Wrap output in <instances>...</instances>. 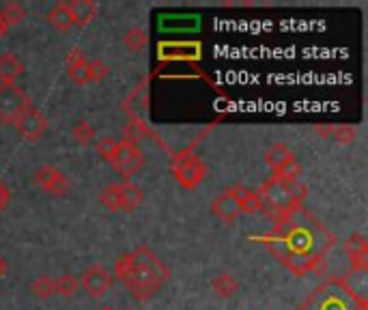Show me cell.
Here are the masks:
<instances>
[{
  "label": "cell",
  "mask_w": 368,
  "mask_h": 310,
  "mask_svg": "<svg viewBox=\"0 0 368 310\" xmlns=\"http://www.w3.org/2000/svg\"><path fill=\"white\" fill-rule=\"evenodd\" d=\"M67 76H69L71 82H76L80 86L91 84V80H88V61L82 63V65H76V67H67Z\"/></svg>",
  "instance_id": "cell-30"
},
{
  "label": "cell",
  "mask_w": 368,
  "mask_h": 310,
  "mask_svg": "<svg viewBox=\"0 0 368 310\" xmlns=\"http://www.w3.org/2000/svg\"><path fill=\"white\" fill-rule=\"evenodd\" d=\"M355 308H368V299L357 291H353V287L345 278L330 276L295 310H355Z\"/></svg>",
  "instance_id": "cell-3"
},
{
  "label": "cell",
  "mask_w": 368,
  "mask_h": 310,
  "mask_svg": "<svg viewBox=\"0 0 368 310\" xmlns=\"http://www.w3.org/2000/svg\"><path fill=\"white\" fill-rule=\"evenodd\" d=\"M291 160H295V155H293V151H291L284 142H276V144L265 153V164L272 168V173L284 168Z\"/></svg>",
  "instance_id": "cell-16"
},
{
  "label": "cell",
  "mask_w": 368,
  "mask_h": 310,
  "mask_svg": "<svg viewBox=\"0 0 368 310\" xmlns=\"http://www.w3.org/2000/svg\"><path fill=\"white\" fill-rule=\"evenodd\" d=\"M47 22L52 24V28H57L61 33L69 30L74 24H71V16H69V9H67V3H57L52 5V9L47 11Z\"/></svg>",
  "instance_id": "cell-20"
},
{
  "label": "cell",
  "mask_w": 368,
  "mask_h": 310,
  "mask_svg": "<svg viewBox=\"0 0 368 310\" xmlns=\"http://www.w3.org/2000/svg\"><path fill=\"white\" fill-rule=\"evenodd\" d=\"M24 74V65L20 63V59L11 52L0 57V84H16L18 78Z\"/></svg>",
  "instance_id": "cell-13"
},
{
  "label": "cell",
  "mask_w": 368,
  "mask_h": 310,
  "mask_svg": "<svg viewBox=\"0 0 368 310\" xmlns=\"http://www.w3.org/2000/svg\"><path fill=\"white\" fill-rule=\"evenodd\" d=\"M78 289H80V280L74 278L71 274H63L59 280H54V291H57L59 295H63L65 299L74 297V295L78 293Z\"/></svg>",
  "instance_id": "cell-26"
},
{
  "label": "cell",
  "mask_w": 368,
  "mask_h": 310,
  "mask_svg": "<svg viewBox=\"0 0 368 310\" xmlns=\"http://www.w3.org/2000/svg\"><path fill=\"white\" fill-rule=\"evenodd\" d=\"M101 310H115V308H110V306H106V308H101Z\"/></svg>",
  "instance_id": "cell-35"
},
{
  "label": "cell",
  "mask_w": 368,
  "mask_h": 310,
  "mask_svg": "<svg viewBox=\"0 0 368 310\" xmlns=\"http://www.w3.org/2000/svg\"><path fill=\"white\" fill-rule=\"evenodd\" d=\"M95 149H97V155L101 160H106L110 164V160L115 158V153L119 149V140L113 138V136H103L95 142Z\"/></svg>",
  "instance_id": "cell-28"
},
{
  "label": "cell",
  "mask_w": 368,
  "mask_h": 310,
  "mask_svg": "<svg viewBox=\"0 0 368 310\" xmlns=\"http://www.w3.org/2000/svg\"><path fill=\"white\" fill-rule=\"evenodd\" d=\"M110 166L115 168L117 175L123 177V181H130V177H134L144 166V155L136 144L119 140V149L115 153V158L110 160Z\"/></svg>",
  "instance_id": "cell-6"
},
{
  "label": "cell",
  "mask_w": 368,
  "mask_h": 310,
  "mask_svg": "<svg viewBox=\"0 0 368 310\" xmlns=\"http://www.w3.org/2000/svg\"><path fill=\"white\" fill-rule=\"evenodd\" d=\"M146 134H149L146 125H144L140 119H136V117H132V119L125 121V125H123V142H127V144H136V147H138V142H140Z\"/></svg>",
  "instance_id": "cell-21"
},
{
  "label": "cell",
  "mask_w": 368,
  "mask_h": 310,
  "mask_svg": "<svg viewBox=\"0 0 368 310\" xmlns=\"http://www.w3.org/2000/svg\"><path fill=\"white\" fill-rule=\"evenodd\" d=\"M30 106V97L18 84H0V123L3 125H16V121Z\"/></svg>",
  "instance_id": "cell-5"
},
{
  "label": "cell",
  "mask_w": 368,
  "mask_h": 310,
  "mask_svg": "<svg viewBox=\"0 0 368 310\" xmlns=\"http://www.w3.org/2000/svg\"><path fill=\"white\" fill-rule=\"evenodd\" d=\"M5 33H7V26H5V22H3V20H0V39L5 37Z\"/></svg>",
  "instance_id": "cell-34"
},
{
  "label": "cell",
  "mask_w": 368,
  "mask_h": 310,
  "mask_svg": "<svg viewBox=\"0 0 368 310\" xmlns=\"http://www.w3.org/2000/svg\"><path fill=\"white\" fill-rule=\"evenodd\" d=\"M115 276L138 302H146L157 295V291L171 280L173 274L171 268L151 248L138 246L136 250L117 258Z\"/></svg>",
  "instance_id": "cell-1"
},
{
  "label": "cell",
  "mask_w": 368,
  "mask_h": 310,
  "mask_svg": "<svg viewBox=\"0 0 368 310\" xmlns=\"http://www.w3.org/2000/svg\"><path fill=\"white\" fill-rule=\"evenodd\" d=\"M33 181H35L37 188L45 190L52 196H63L69 190V179L65 177V173L59 171L57 166H52V164L39 166L33 175Z\"/></svg>",
  "instance_id": "cell-7"
},
{
  "label": "cell",
  "mask_w": 368,
  "mask_h": 310,
  "mask_svg": "<svg viewBox=\"0 0 368 310\" xmlns=\"http://www.w3.org/2000/svg\"><path fill=\"white\" fill-rule=\"evenodd\" d=\"M119 192H121V212H136L140 202L144 200L142 190L132 183V181H119Z\"/></svg>",
  "instance_id": "cell-15"
},
{
  "label": "cell",
  "mask_w": 368,
  "mask_h": 310,
  "mask_svg": "<svg viewBox=\"0 0 368 310\" xmlns=\"http://www.w3.org/2000/svg\"><path fill=\"white\" fill-rule=\"evenodd\" d=\"M343 248H345V254L349 258L351 270L357 274H364L368 270V241H366V237L362 233H351L345 239Z\"/></svg>",
  "instance_id": "cell-9"
},
{
  "label": "cell",
  "mask_w": 368,
  "mask_h": 310,
  "mask_svg": "<svg viewBox=\"0 0 368 310\" xmlns=\"http://www.w3.org/2000/svg\"><path fill=\"white\" fill-rule=\"evenodd\" d=\"M237 198H239V209L241 214H248V216H254V214H260L265 207H263V200L258 196L256 190H250V188H243V185H237Z\"/></svg>",
  "instance_id": "cell-17"
},
{
  "label": "cell",
  "mask_w": 368,
  "mask_h": 310,
  "mask_svg": "<svg viewBox=\"0 0 368 310\" xmlns=\"http://www.w3.org/2000/svg\"><path fill=\"white\" fill-rule=\"evenodd\" d=\"M212 214H216L222 222H235L241 216L239 209V198H237V185L224 190L214 202H212Z\"/></svg>",
  "instance_id": "cell-11"
},
{
  "label": "cell",
  "mask_w": 368,
  "mask_h": 310,
  "mask_svg": "<svg viewBox=\"0 0 368 310\" xmlns=\"http://www.w3.org/2000/svg\"><path fill=\"white\" fill-rule=\"evenodd\" d=\"M30 293L39 299H47L52 297L57 291H54V280H52L50 276H39L37 280L30 282Z\"/></svg>",
  "instance_id": "cell-27"
},
{
  "label": "cell",
  "mask_w": 368,
  "mask_h": 310,
  "mask_svg": "<svg viewBox=\"0 0 368 310\" xmlns=\"http://www.w3.org/2000/svg\"><path fill=\"white\" fill-rule=\"evenodd\" d=\"M212 289L218 297L226 299V297H233L239 289V282L235 280V276L226 274V272H220L216 276H212Z\"/></svg>",
  "instance_id": "cell-19"
},
{
  "label": "cell",
  "mask_w": 368,
  "mask_h": 310,
  "mask_svg": "<svg viewBox=\"0 0 368 310\" xmlns=\"http://www.w3.org/2000/svg\"><path fill=\"white\" fill-rule=\"evenodd\" d=\"M16 130H18V136L24 138V140H37L41 134H45L47 130V119L43 113H39L37 108H28L18 121H16Z\"/></svg>",
  "instance_id": "cell-10"
},
{
  "label": "cell",
  "mask_w": 368,
  "mask_h": 310,
  "mask_svg": "<svg viewBox=\"0 0 368 310\" xmlns=\"http://www.w3.org/2000/svg\"><path fill=\"white\" fill-rule=\"evenodd\" d=\"M67 9L71 16V24L78 28L88 26L97 18V3H93V0H69Z\"/></svg>",
  "instance_id": "cell-12"
},
{
  "label": "cell",
  "mask_w": 368,
  "mask_h": 310,
  "mask_svg": "<svg viewBox=\"0 0 368 310\" xmlns=\"http://www.w3.org/2000/svg\"><path fill=\"white\" fill-rule=\"evenodd\" d=\"M71 136H74V140L80 144V147H88V144H93V140H95V127L88 123V121H78L76 125H74V130H71Z\"/></svg>",
  "instance_id": "cell-25"
},
{
  "label": "cell",
  "mask_w": 368,
  "mask_h": 310,
  "mask_svg": "<svg viewBox=\"0 0 368 310\" xmlns=\"http://www.w3.org/2000/svg\"><path fill=\"white\" fill-rule=\"evenodd\" d=\"M123 43L132 50V52H140L146 43H149V35L142 26H132L127 28V33L123 35Z\"/></svg>",
  "instance_id": "cell-24"
},
{
  "label": "cell",
  "mask_w": 368,
  "mask_h": 310,
  "mask_svg": "<svg viewBox=\"0 0 368 310\" xmlns=\"http://www.w3.org/2000/svg\"><path fill=\"white\" fill-rule=\"evenodd\" d=\"M263 207L274 224L289 222L299 209H304V200L308 196V185L304 181H280L270 177L258 190Z\"/></svg>",
  "instance_id": "cell-2"
},
{
  "label": "cell",
  "mask_w": 368,
  "mask_h": 310,
  "mask_svg": "<svg viewBox=\"0 0 368 310\" xmlns=\"http://www.w3.org/2000/svg\"><path fill=\"white\" fill-rule=\"evenodd\" d=\"M9 202H11V190L7 188V183L0 181V212H5Z\"/></svg>",
  "instance_id": "cell-32"
},
{
  "label": "cell",
  "mask_w": 368,
  "mask_h": 310,
  "mask_svg": "<svg viewBox=\"0 0 368 310\" xmlns=\"http://www.w3.org/2000/svg\"><path fill=\"white\" fill-rule=\"evenodd\" d=\"M198 45L194 43H164L160 45V59H196Z\"/></svg>",
  "instance_id": "cell-18"
},
{
  "label": "cell",
  "mask_w": 368,
  "mask_h": 310,
  "mask_svg": "<svg viewBox=\"0 0 368 310\" xmlns=\"http://www.w3.org/2000/svg\"><path fill=\"white\" fill-rule=\"evenodd\" d=\"M7 270H9V263H7V258H5V254L0 252V278H3L5 274H7Z\"/></svg>",
  "instance_id": "cell-33"
},
{
  "label": "cell",
  "mask_w": 368,
  "mask_h": 310,
  "mask_svg": "<svg viewBox=\"0 0 368 310\" xmlns=\"http://www.w3.org/2000/svg\"><path fill=\"white\" fill-rule=\"evenodd\" d=\"M99 202L106 207L108 212L117 214L121 212V192H119V183H110L99 192Z\"/></svg>",
  "instance_id": "cell-22"
},
{
  "label": "cell",
  "mask_w": 368,
  "mask_h": 310,
  "mask_svg": "<svg viewBox=\"0 0 368 310\" xmlns=\"http://www.w3.org/2000/svg\"><path fill=\"white\" fill-rule=\"evenodd\" d=\"M24 18H26V9H24L20 3H7L3 9H0V20L5 22L7 28H9V26H18V24H22Z\"/></svg>",
  "instance_id": "cell-23"
},
{
  "label": "cell",
  "mask_w": 368,
  "mask_h": 310,
  "mask_svg": "<svg viewBox=\"0 0 368 310\" xmlns=\"http://www.w3.org/2000/svg\"><path fill=\"white\" fill-rule=\"evenodd\" d=\"M171 168H173L175 181L181 188H185V190L198 188L205 181V177H207V166H205V162L198 158V155L192 151V147H188V149L179 151L177 155H173Z\"/></svg>",
  "instance_id": "cell-4"
},
{
  "label": "cell",
  "mask_w": 368,
  "mask_h": 310,
  "mask_svg": "<svg viewBox=\"0 0 368 310\" xmlns=\"http://www.w3.org/2000/svg\"><path fill=\"white\" fill-rule=\"evenodd\" d=\"M82 63H86V59H84V52H82L80 47H71V50L67 52L65 65H67V67H76V65H82Z\"/></svg>",
  "instance_id": "cell-31"
},
{
  "label": "cell",
  "mask_w": 368,
  "mask_h": 310,
  "mask_svg": "<svg viewBox=\"0 0 368 310\" xmlns=\"http://www.w3.org/2000/svg\"><path fill=\"white\" fill-rule=\"evenodd\" d=\"M110 74L108 65L103 63L101 59H93L88 61V80L91 82H101V80H106V76Z\"/></svg>",
  "instance_id": "cell-29"
},
{
  "label": "cell",
  "mask_w": 368,
  "mask_h": 310,
  "mask_svg": "<svg viewBox=\"0 0 368 310\" xmlns=\"http://www.w3.org/2000/svg\"><path fill=\"white\" fill-rule=\"evenodd\" d=\"M80 287L91 295V297H101L110 287H113V276L103 265H91L84 270L80 278Z\"/></svg>",
  "instance_id": "cell-8"
},
{
  "label": "cell",
  "mask_w": 368,
  "mask_h": 310,
  "mask_svg": "<svg viewBox=\"0 0 368 310\" xmlns=\"http://www.w3.org/2000/svg\"><path fill=\"white\" fill-rule=\"evenodd\" d=\"M314 132L328 140L340 142V144H351L357 138V130L351 125H319V127H314Z\"/></svg>",
  "instance_id": "cell-14"
}]
</instances>
